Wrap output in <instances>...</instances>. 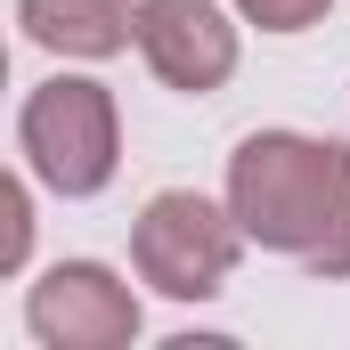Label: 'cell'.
<instances>
[{"mask_svg":"<svg viewBox=\"0 0 350 350\" xmlns=\"http://www.w3.org/2000/svg\"><path fill=\"white\" fill-rule=\"evenodd\" d=\"M228 212L245 245L285 253L310 277H350V147L310 131H253L228 155Z\"/></svg>","mask_w":350,"mask_h":350,"instance_id":"cell-1","label":"cell"},{"mask_svg":"<svg viewBox=\"0 0 350 350\" xmlns=\"http://www.w3.org/2000/svg\"><path fill=\"white\" fill-rule=\"evenodd\" d=\"M16 155H25V172L41 179L49 196H66V204L106 196L114 172H122V106H114V90L90 82V74L33 82L25 106H16Z\"/></svg>","mask_w":350,"mask_h":350,"instance_id":"cell-2","label":"cell"},{"mask_svg":"<svg viewBox=\"0 0 350 350\" xmlns=\"http://www.w3.org/2000/svg\"><path fill=\"white\" fill-rule=\"evenodd\" d=\"M237 253H245V228H237L228 196L212 204L196 187H163L131 220V269L163 301H212L237 277Z\"/></svg>","mask_w":350,"mask_h":350,"instance_id":"cell-3","label":"cell"},{"mask_svg":"<svg viewBox=\"0 0 350 350\" xmlns=\"http://www.w3.org/2000/svg\"><path fill=\"white\" fill-rule=\"evenodd\" d=\"M25 334L41 350H131L147 310L106 261H49L25 285Z\"/></svg>","mask_w":350,"mask_h":350,"instance_id":"cell-4","label":"cell"},{"mask_svg":"<svg viewBox=\"0 0 350 350\" xmlns=\"http://www.w3.org/2000/svg\"><path fill=\"white\" fill-rule=\"evenodd\" d=\"M131 49L147 57V74L179 98H212L237 74V16L220 0H139V33Z\"/></svg>","mask_w":350,"mask_h":350,"instance_id":"cell-5","label":"cell"},{"mask_svg":"<svg viewBox=\"0 0 350 350\" xmlns=\"http://www.w3.org/2000/svg\"><path fill=\"white\" fill-rule=\"evenodd\" d=\"M16 33L49 57H122L139 33V0H16Z\"/></svg>","mask_w":350,"mask_h":350,"instance_id":"cell-6","label":"cell"},{"mask_svg":"<svg viewBox=\"0 0 350 350\" xmlns=\"http://www.w3.org/2000/svg\"><path fill=\"white\" fill-rule=\"evenodd\" d=\"M25 253H33V187H25V172H8L0 179V269L16 277Z\"/></svg>","mask_w":350,"mask_h":350,"instance_id":"cell-7","label":"cell"},{"mask_svg":"<svg viewBox=\"0 0 350 350\" xmlns=\"http://www.w3.org/2000/svg\"><path fill=\"white\" fill-rule=\"evenodd\" d=\"M245 25H261V33H310V25H326V8L334 0H228Z\"/></svg>","mask_w":350,"mask_h":350,"instance_id":"cell-8","label":"cell"}]
</instances>
